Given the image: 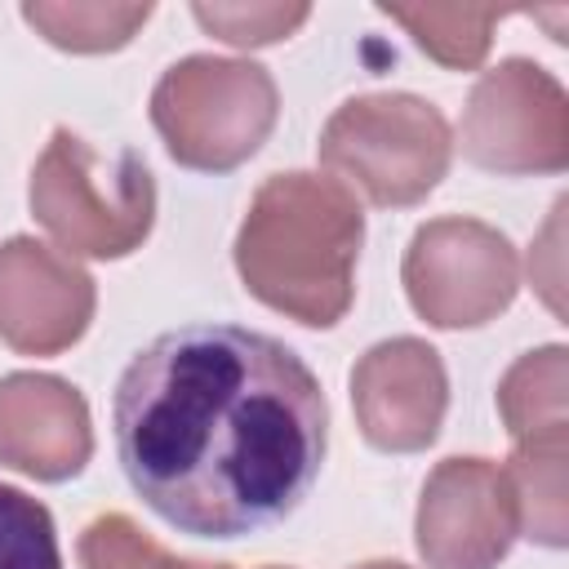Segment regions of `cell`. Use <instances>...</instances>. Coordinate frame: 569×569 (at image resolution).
<instances>
[{
  "instance_id": "6da1fadb",
  "label": "cell",
  "mask_w": 569,
  "mask_h": 569,
  "mask_svg": "<svg viewBox=\"0 0 569 569\" xmlns=\"http://www.w3.org/2000/svg\"><path fill=\"white\" fill-rule=\"evenodd\" d=\"M116 453L138 498L196 538L284 520L325 462V391L293 347L240 325H182L116 382Z\"/></svg>"
},
{
  "instance_id": "7a4b0ae2",
  "label": "cell",
  "mask_w": 569,
  "mask_h": 569,
  "mask_svg": "<svg viewBox=\"0 0 569 569\" xmlns=\"http://www.w3.org/2000/svg\"><path fill=\"white\" fill-rule=\"evenodd\" d=\"M360 236V204L338 178L280 173L267 178L249 204L236 240V267L249 293L267 307L325 329L351 302Z\"/></svg>"
},
{
  "instance_id": "3957f363",
  "label": "cell",
  "mask_w": 569,
  "mask_h": 569,
  "mask_svg": "<svg viewBox=\"0 0 569 569\" xmlns=\"http://www.w3.org/2000/svg\"><path fill=\"white\" fill-rule=\"evenodd\" d=\"M31 209L62 249L120 258L151 231L156 187L133 151L102 156L71 129H58L31 173Z\"/></svg>"
},
{
  "instance_id": "277c9868",
  "label": "cell",
  "mask_w": 569,
  "mask_h": 569,
  "mask_svg": "<svg viewBox=\"0 0 569 569\" xmlns=\"http://www.w3.org/2000/svg\"><path fill=\"white\" fill-rule=\"evenodd\" d=\"M151 120L169 156L191 169H231L276 124V84L253 62L187 58L151 93Z\"/></svg>"
},
{
  "instance_id": "5b68a950",
  "label": "cell",
  "mask_w": 569,
  "mask_h": 569,
  "mask_svg": "<svg viewBox=\"0 0 569 569\" xmlns=\"http://www.w3.org/2000/svg\"><path fill=\"white\" fill-rule=\"evenodd\" d=\"M320 160L373 204H413L449 164V124L431 102L409 93L356 98L329 120Z\"/></svg>"
},
{
  "instance_id": "8992f818",
  "label": "cell",
  "mask_w": 569,
  "mask_h": 569,
  "mask_svg": "<svg viewBox=\"0 0 569 569\" xmlns=\"http://www.w3.org/2000/svg\"><path fill=\"white\" fill-rule=\"evenodd\" d=\"M405 289L413 311L440 329L485 325L516 293V253L485 222L440 218L413 236Z\"/></svg>"
},
{
  "instance_id": "52a82bcc",
  "label": "cell",
  "mask_w": 569,
  "mask_h": 569,
  "mask_svg": "<svg viewBox=\"0 0 569 569\" xmlns=\"http://www.w3.org/2000/svg\"><path fill=\"white\" fill-rule=\"evenodd\" d=\"M462 147L476 164L498 173L560 169L569 160L560 84L533 62H502L471 93L462 116Z\"/></svg>"
},
{
  "instance_id": "ba28073f",
  "label": "cell",
  "mask_w": 569,
  "mask_h": 569,
  "mask_svg": "<svg viewBox=\"0 0 569 569\" xmlns=\"http://www.w3.org/2000/svg\"><path fill=\"white\" fill-rule=\"evenodd\" d=\"M507 471L485 458H449L431 471L418 507V547L431 569H493L516 538Z\"/></svg>"
},
{
  "instance_id": "9c48e42d",
  "label": "cell",
  "mask_w": 569,
  "mask_h": 569,
  "mask_svg": "<svg viewBox=\"0 0 569 569\" xmlns=\"http://www.w3.org/2000/svg\"><path fill=\"white\" fill-rule=\"evenodd\" d=\"M93 316V280L53 249L18 236L0 244V338L27 356L71 347Z\"/></svg>"
},
{
  "instance_id": "30bf717a",
  "label": "cell",
  "mask_w": 569,
  "mask_h": 569,
  "mask_svg": "<svg viewBox=\"0 0 569 569\" xmlns=\"http://www.w3.org/2000/svg\"><path fill=\"white\" fill-rule=\"evenodd\" d=\"M351 400L365 436L378 449H422L436 440L445 413V369L440 356L418 338L378 342L351 369Z\"/></svg>"
},
{
  "instance_id": "8fae6325",
  "label": "cell",
  "mask_w": 569,
  "mask_h": 569,
  "mask_svg": "<svg viewBox=\"0 0 569 569\" xmlns=\"http://www.w3.org/2000/svg\"><path fill=\"white\" fill-rule=\"evenodd\" d=\"M89 449V409L76 387L49 373L0 382V462L36 480H62L84 467Z\"/></svg>"
},
{
  "instance_id": "7c38bea8",
  "label": "cell",
  "mask_w": 569,
  "mask_h": 569,
  "mask_svg": "<svg viewBox=\"0 0 569 569\" xmlns=\"http://www.w3.org/2000/svg\"><path fill=\"white\" fill-rule=\"evenodd\" d=\"M507 485L529 538L560 547L565 542V431L520 440Z\"/></svg>"
},
{
  "instance_id": "4fadbf2b",
  "label": "cell",
  "mask_w": 569,
  "mask_h": 569,
  "mask_svg": "<svg viewBox=\"0 0 569 569\" xmlns=\"http://www.w3.org/2000/svg\"><path fill=\"white\" fill-rule=\"evenodd\" d=\"M498 405L516 440L560 436L565 431V347L529 351L502 378Z\"/></svg>"
},
{
  "instance_id": "5bb4252c",
  "label": "cell",
  "mask_w": 569,
  "mask_h": 569,
  "mask_svg": "<svg viewBox=\"0 0 569 569\" xmlns=\"http://www.w3.org/2000/svg\"><path fill=\"white\" fill-rule=\"evenodd\" d=\"M382 13L405 22V27H413L418 44L431 58H440L445 67H476L480 53L489 49L485 31L502 18L493 9H485V13H471V9H427V13H418V9H391V4Z\"/></svg>"
},
{
  "instance_id": "9a60e30c",
  "label": "cell",
  "mask_w": 569,
  "mask_h": 569,
  "mask_svg": "<svg viewBox=\"0 0 569 569\" xmlns=\"http://www.w3.org/2000/svg\"><path fill=\"white\" fill-rule=\"evenodd\" d=\"M0 569H62L49 511L13 485H0Z\"/></svg>"
},
{
  "instance_id": "2e32d148",
  "label": "cell",
  "mask_w": 569,
  "mask_h": 569,
  "mask_svg": "<svg viewBox=\"0 0 569 569\" xmlns=\"http://www.w3.org/2000/svg\"><path fill=\"white\" fill-rule=\"evenodd\" d=\"M80 565L84 569H231V565L173 560L129 516H98L80 538Z\"/></svg>"
},
{
  "instance_id": "e0dca14e",
  "label": "cell",
  "mask_w": 569,
  "mask_h": 569,
  "mask_svg": "<svg viewBox=\"0 0 569 569\" xmlns=\"http://www.w3.org/2000/svg\"><path fill=\"white\" fill-rule=\"evenodd\" d=\"M27 22L44 27V36L62 49H116L129 40L138 22H147L151 4L142 9H49V4H27Z\"/></svg>"
},
{
  "instance_id": "ac0fdd59",
  "label": "cell",
  "mask_w": 569,
  "mask_h": 569,
  "mask_svg": "<svg viewBox=\"0 0 569 569\" xmlns=\"http://www.w3.org/2000/svg\"><path fill=\"white\" fill-rule=\"evenodd\" d=\"M196 18L231 44H267V40H280L289 27H298L307 18V9L302 4L298 9H218V4L209 9V4H200Z\"/></svg>"
},
{
  "instance_id": "d6986e66",
  "label": "cell",
  "mask_w": 569,
  "mask_h": 569,
  "mask_svg": "<svg viewBox=\"0 0 569 569\" xmlns=\"http://www.w3.org/2000/svg\"><path fill=\"white\" fill-rule=\"evenodd\" d=\"M360 569H405V565H360Z\"/></svg>"
}]
</instances>
